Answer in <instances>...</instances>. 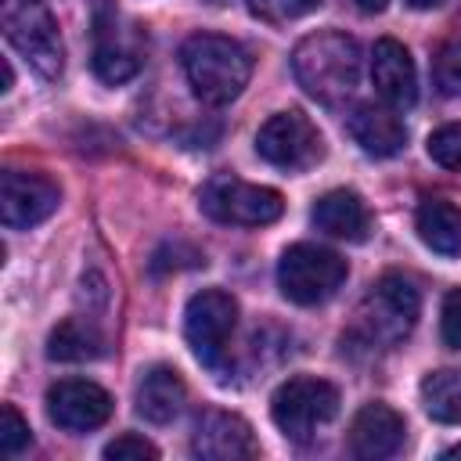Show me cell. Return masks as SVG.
<instances>
[{"label":"cell","mask_w":461,"mask_h":461,"mask_svg":"<svg viewBox=\"0 0 461 461\" xmlns=\"http://www.w3.org/2000/svg\"><path fill=\"white\" fill-rule=\"evenodd\" d=\"M432 76H436V86L450 97H461V36L457 40H447L436 58H432Z\"/></svg>","instance_id":"cell-22"},{"label":"cell","mask_w":461,"mask_h":461,"mask_svg":"<svg viewBox=\"0 0 461 461\" xmlns=\"http://www.w3.org/2000/svg\"><path fill=\"white\" fill-rule=\"evenodd\" d=\"M104 457L108 461H155L158 457V447L155 443H148L144 436H137V432H122V436H115L108 447H104Z\"/></svg>","instance_id":"cell-26"},{"label":"cell","mask_w":461,"mask_h":461,"mask_svg":"<svg viewBox=\"0 0 461 461\" xmlns=\"http://www.w3.org/2000/svg\"><path fill=\"white\" fill-rule=\"evenodd\" d=\"M335 414H339V389L328 378H313V375H295L281 382L270 400V418L281 429V436L292 443L313 439L317 429H324Z\"/></svg>","instance_id":"cell-6"},{"label":"cell","mask_w":461,"mask_h":461,"mask_svg":"<svg viewBox=\"0 0 461 461\" xmlns=\"http://www.w3.org/2000/svg\"><path fill=\"white\" fill-rule=\"evenodd\" d=\"M429 158L443 169H461V122H447L429 133Z\"/></svg>","instance_id":"cell-23"},{"label":"cell","mask_w":461,"mask_h":461,"mask_svg":"<svg viewBox=\"0 0 461 461\" xmlns=\"http://www.w3.org/2000/svg\"><path fill=\"white\" fill-rule=\"evenodd\" d=\"M443 457H461V443H457V447H450V450H443Z\"/></svg>","instance_id":"cell-31"},{"label":"cell","mask_w":461,"mask_h":461,"mask_svg":"<svg viewBox=\"0 0 461 461\" xmlns=\"http://www.w3.org/2000/svg\"><path fill=\"white\" fill-rule=\"evenodd\" d=\"M256 151L263 162H270L285 173H306L310 166H317L324 158V137L310 122V115H303L299 108H288V112L270 115L259 126Z\"/></svg>","instance_id":"cell-8"},{"label":"cell","mask_w":461,"mask_h":461,"mask_svg":"<svg viewBox=\"0 0 461 461\" xmlns=\"http://www.w3.org/2000/svg\"><path fill=\"white\" fill-rule=\"evenodd\" d=\"M292 72L321 104H342L360 83V43L339 29L310 32L292 50Z\"/></svg>","instance_id":"cell-1"},{"label":"cell","mask_w":461,"mask_h":461,"mask_svg":"<svg viewBox=\"0 0 461 461\" xmlns=\"http://www.w3.org/2000/svg\"><path fill=\"white\" fill-rule=\"evenodd\" d=\"M7 43L43 76L58 79L65 68V43L58 32V18L43 0H4L0 7Z\"/></svg>","instance_id":"cell-4"},{"label":"cell","mask_w":461,"mask_h":461,"mask_svg":"<svg viewBox=\"0 0 461 461\" xmlns=\"http://www.w3.org/2000/svg\"><path fill=\"white\" fill-rule=\"evenodd\" d=\"M90 61H94L97 79H104V83H126V79H133L140 72V50L119 43L112 29L97 32V47H94Z\"/></svg>","instance_id":"cell-21"},{"label":"cell","mask_w":461,"mask_h":461,"mask_svg":"<svg viewBox=\"0 0 461 461\" xmlns=\"http://www.w3.org/2000/svg\"><path fill=\"white\" fill-rule=\"evenodd\" d=\"M353 4H357V11H364V14H382L389 0H353Z\"/></svg>","instance_id":"cell-28"},{"label":"cell","mask_w":461,"mask_h":461,"mask_svg":"<svg viewBox=\"0 0 461 461\" xmlns=\"http://www.w3.org/2000/svg\"><path fill=\"white\" fill-rule=\"evenodd\" d=\"M180 65L187 76V86L205 104H227L234 101L252 76L249 50L220 32H194L180 47Z\"/></svg>","instance_id":"cell-2"},{"label":"cell","mask_w":461,"mask_h":461,"mask_svg":"<svg viewBox=\"0 0 461 461\" xmlns=\"http://www.w3.org/2000/svg\"><path fill=\"white\" fill-rule=\"evenodd\" d=\"M187 403V385L169 364H155L137 382V414L151 425H169Z\"/></svg>","instance_id":"cell-17"},{"label":"cell","mask_w":461,"mask_h":461,"mask_svg":"<svg viewBox=\"0 0 461 461\" xmlns=\"http://www.w3.org/2000/svg\"><path fill=\"white\" fill-rule=\"evenodd\" d=\"M346 130H349V137L360 144V151H367V155H375V158H393V155H400L403 144H407V126H403V119L396 115V108L375 104V101L357 104V108L349 112V119H346Z\"/></svg>","instance_id":"cell-15"},{"label":"cell","mask_w":461,"mask_h":461,"mask_svg":"<svg viewBox=\"0 0 461 461\" xmlns=\"http://www.w3.org/2000/svg\"><path fill=\"white\" fill-rule=\"evenodd\" d=\"M418 310H421V295H418L414 281L389 270L367 292L364 310H360V328H364L367 342L393 346V342L407 339V331L418 321Z\"/></svg>","instance_id":"cell-9"},{"label":"cell","mask_w":461,"mask_h":461,"mask_svg":"<svg viewBox=\"0 0 461 461\" xmlns=\"http://www.w3.org/2000/svg\"><path fill=\"white\" fill-rule=\"evenodd\" d=\"M47 418L65 432H90L112 418V396L90 378H61L47 389Z\"/></svg>","instance_id":"cell-11"},{"label":"cell","mask_w":461,"mask_h":461,"mask_svg":"<svg viewBox=\"0 0 461 461\" xmlns=\"http://www.w3.org/2000/svg\"><path fill=\"white\" fill-rule=\"evenodd\" d=\"M414 230L418 238L436 252V256H461V209L447 198H425L414 212Z\"/></svg>","instance_id":"cell-18"},{"label":"cell","mask_w":461,"mask_h":461,"mask_svg":"<svg viewBox=\"0 0 461 461\" xmlns=\"http://www.w3.org/2000/svg\"><path fill=\"white\" fill-rule=\"evenodd\" d=\"M191 450L205 461H241V457H256L259 443L252 436V425L241 414L202 411L191 432Z\"/></svg>","instance_id":"cell-12"},{"label":"cell","mask_w":461,"mask_h":461,"mask_svg":"<svg viewBox=\"0 0 461 461\" xmlns=\"http://www.w3.org/2000/svg\"><path fill=\"white\" fill-rule=\"evenodd\" d=\"M61 202V191L43 173L7 169L0 180V220L7 230H25L43 223Z\"/></svg>","instance_id":"cell-10"},{"label":"cell","mask_w":461,"mask_h":461,"mask_svg":"<svg viewBox=\"0 0 461 461\" xmlns=\"http://www.w3.org/2000/svg\"><path fill=\"white\" fill-rule=\"evenodd\" d=\"M14 86V68H11V61H4V86L0 90H11Z\"/></svg>","instance_id":"cell-30"},{"label":"cell","mask_w":461,"mask_h":461,"mask_svg":"<svg viewBox=\"0 0 461 461\" xmlns=\"http://www.w3.org/2000/svg\"><path fill=\"white\" fill-rule=\"evenodd\" d=\"M407 4H411L414 11H432V7H439L443 0H407Z\"/></svg>","instance_id":"cell-29"},{"label":"cell","mask_w":461,"mask_h":461,"mask_svg":"<svg viewBox=\"0 0 461 461\" xmlns=\"http://www.w3.org/2000/svg\"><path fill=\"white\" fill-rule=\"evenodd\" d=\"M371 83H375V94L403 112L418 101V72H414V61L407 54V47L400 40H378L375 50H371Z\"/></svg>","instance_id":"cell-13"},{"label":"cell","mask_w":461,"mask_h":461,"mask_svg":"<svg viewBox=\"0 0 461 461\" xmlns=\"http://www.w3.org/2000/svg\"><path fill=\"white\" fill-rule=\"evenodd\" d=\"M104 353V335L94 328V321L86 317H68L61 321L50 339H47V357L61 360V364H83V360H97Z\"/></svg>","instance_id":"cell-19"},{"label":"cell","mask_w":461,"mask_h":461,"mask_svg":"<svg viewBox=\"0 0 461 461\" xmlns=\"http://www.w3.org/2000/svg\"><path fill=\"white\" fill-rule=\"evenodd\" d=\"M439 339L447 349H461V288H450L439 306Z\"/></svg>","instance_id":"cell-27"},{"label":"cell","mask_w":461,"mask_h":461,"mask_svg":"<svg viewBox=\"0 0 461 461\" xmlns=\"http://www.w3.org/2000/svg\"><path fill=\"white\" fill-rule=\"evenodd\" d=\"M425 414L439 425H461V367H443L421 378Z\"/></svg>","instance_id":"cell-20"},{"label":"cell","mask_w":461,"mask_h":461,"mask_svg":"<svg viewBox=\"0 0 461 461\" xmlns=\"http://www.w3.org/2000/svg\"><path fill=\"white\" fill-rule=\"evenodd\" d=\"M324 0H249V11L263 22H292L321 7Z\"/></svg>","instance_id":"cell-25"},{"label":"cell","mask_w":461,"mask_h":461,"mask_svg":"<svg viewBox=\"0 0 461 461\" xmlns=\"http://www.w3.org/2000/svg\"><path fill=\"white\" fill-rule=\"evenodd\" d=\"M29 443H32L29 421H25L11 403H4V407H0V454H4V457H18Z\"/></svg>","instance_id":"cell-24"},{"label":"cell","mask_w":461,"mask_h":461,"mask_svg":"<svg viewBox=\"0 0 461 461\" xmlns=\"http://www.w3.org/2000/svg\"><path fill=\"white\" fill-rule=\"evenodd\" d=\"M198 205L216 223L234 227H267L285 212V198L274 187L249 184L234 173H216L198 191Z\"/></svg>","instance_id":"cell-7"},{"label":"cell","mask_w":461,"mask_h":461,"mask_svg":"<svg viewBox=\"0 0 461 461\" xmlns=\"http://www.w3.org/2000/svg\"><path fill=\"white\" fill-rule=\"evenodd\" d=\"M238 324V303L230 292L223 288H202L198 295L187 299L184 310V339L191 346V353L198 357L202 367H209L216 378H227L230 360H227V346Z\"/></svg>","instance_id":"cell-3"},{"label":"cell","mask_w":461,"mask_h":461,"mask_svg":"<svg viewBox=\"0 0 461 461\" xmlns=\"http://www.w3.org/2000/svg\"><path fill=\"white\" fill-rule=\"evenodd\" d=\"M403 418L389 403H364L349 421V450L360 461H382L403 447Z\"/></svg>","instance_id":"cell-14"},{"label":"cell","mask_w":461,"mask_h":461,"mask_svg":"<svg viewBox=\"0 0 461 461\" xmlns=\"http://www.w3.org/2000/svg\"><path fill=\"white\" fill-rule=\"evenodd\" d=\"M310 220L317 230H324L339 241H364L371 234V212H367L364 198L357 191H346V187L321 194Z\"/></svg>","instance_id":"cell-16"},{"label":"cell","mask_w":461,"mask_h":461,"mask_svg":"<svg viewBox=\"0 0 461 461\" xmlns=\"http://www.w3.org/2000/svg\"><path fill=\"white\" fill-rule=\"evenodd\" d=\"M349 267L339 252L324 249V245H310V241H299V245H288L277 259V285H281V295L299 303V306H317V303H328L342 281H346Z\"/></svg>","instance_id":"cell-5"}]
</instances>
